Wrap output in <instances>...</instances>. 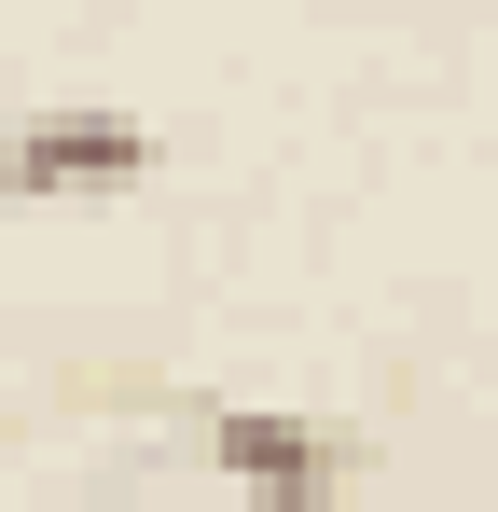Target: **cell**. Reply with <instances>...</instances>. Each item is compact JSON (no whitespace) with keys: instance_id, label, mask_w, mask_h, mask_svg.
<instances>
[{"instance_id":"cell-1","label":"cell","mask_w":498,"mask_h":512,"mask_svg":"<svg viewBox=\"0 0 498 512\" xmlns=\"http://www.w3.org/2000/svg\"><path fill=\"white\" fill-rule=\"evenodd\" d=\"M153 125L139 111H97V97H56V111H14V139H0V194H28V208H83V194H111V180H153Z\"/></svg>"},{"instance_id":"cell-2","label":"cell","mask_w":498,"mask_h":512,"mask_svg":"<svg viewBox=\"0 0 498 512\" xmlns=\"http://www.w3.org/2000/svg\"><path fill=\"white\" fill-rule=\"evenodd\" d=\"M208 457H222V485H249V512H332V485H346V443L305 416H208Z\"/></svg>"}]
</instances>
